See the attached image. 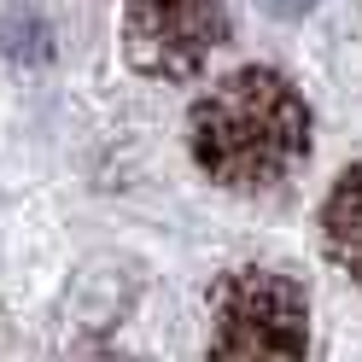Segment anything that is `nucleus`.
Masks as SVG:
<instances>
[{
    "mask_svg": "<svg viewBox=\"0 0 362 362\" xmlns=\"http://www.w3.org/2000/svg\"><path fill=\"white\" fill-rule=\"evenodd\" d=\"M187 141L222 187H275L310 152V105L275 71H240L193 105Z\"/></svg>",
    "mask_w": 362,
    "mask_h": 362,
    "instance_id": "1",
    "label": "nucleus"
},
{
    "mask_svg": "<svg viewBox=\"0 0 362 362\" xmlns=\"http://www.w3.org/2000/svg\"><path fill=\"white\" fill-rule=\"evenodd\" d=\"M310 310L304 286L275 269H240L216 286L211 304V356L216 362H304Z\"/></svg>",
    "mask_w": 362,
    "mask_h": 362,
    "instance_id": "2",
    "label": "nucleus"
},
{
    "mask_svg": "<svg viewBox=\"0 0 362 362\" xmlns=\"http://www.w3.org/2000/svg\"><path fill=\"white\" fill-rule=\"evenodd\" d=\"M222 35H228V12L222 0H129L123 12V47L141 76H193Z\"/></svg>",
    "mask_w": 362,
    "mask_h": 362,
    "instance_id": "3",
    "label": "nucleus"
},
{
    "mask_svg": "<svg viewBox=\"0 0 362 362\" xmlns=\"http://www.w3.org/2000/svg\"><path fill=\"white\" fill-rule=\"evenodd\" d=\"M322 234H327V257L362 281V164H351L333 181L327 211H322Z\"/></svg>",
    "mask_w": 362,
    "mask_h": 362,
    "instance_id": "4",
    "label": "nucleus"
},
{
    "mask_svg": "<svg viewBox=\"0 0 362 362\" xmlns=\"http://www.w3.org/2000/svg\"><path fill=\"white\" fill-rule=\"evenodd\" d=\"M275 18H304V6H315V0H263Z\"/></svg>",
    "mask_w": 362,
    "mask_h": 362,
    "instance_id": "5",
    "label": "nucleus"
}]
</instances>
